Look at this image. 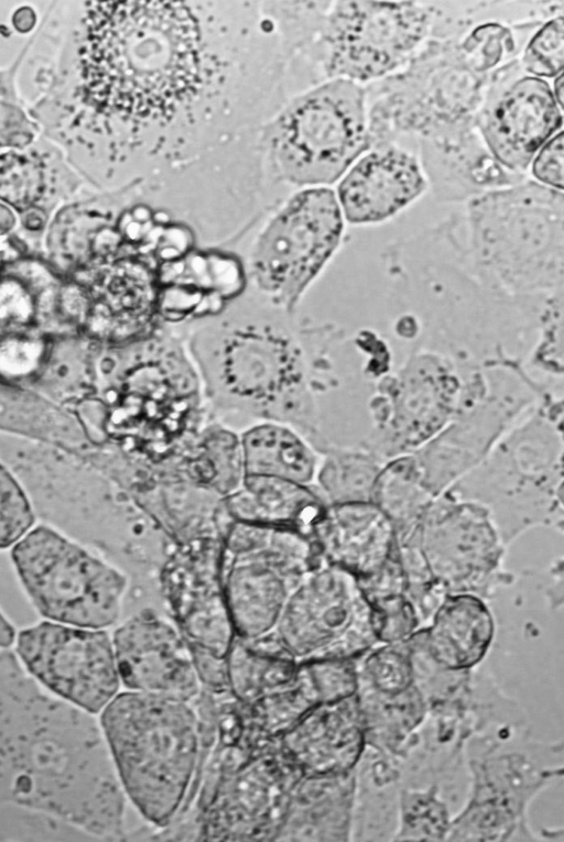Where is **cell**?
Returning a JSON list of instances; mask_svg holds the SVG:
<instances>
[{
	"label": "cell",
	"mask_w": 564,
	"mask_h": 842,
	"mask_svg": "<svg viewBox=\"0 0 564 842\" xmlns=\"http://www.w3.org/2000/svg\"><path fill=\"white\" fill-rule=\"evenodd\" d=\"M63 55L62 127L106 178L195 161L253 129L283 74L259 1L84 2Z\"/></svg>",
	"instance_id": "6da1fadb"
},
{
	"label": "cell",
	"mask_w": 564,
	"mask_h": 842,
	"mask_svg": "<svg viewBox=\"0 0 564 842\" xmlns=\"http://www.w3.org/2000/svg\"><path fill=\"white\" fill-rule=\"evenodd\" d=\"M127 797L95 714L54 696L0 652V806L121 840Z\"/></svg>",
	"instance_id": "7a4b0ae2"
},
{
	"label": "cell",
	"mask_w": 564,
	"mask_h": 842,
	"mask_svg": "<svg viewBox=\"0 0 564 842\" xmlns=\"http://www.w3.org/2000/svg\"><path fill=\"white\" fill-rule=\"evenodd\" d=\"M497 15L440 17L402 68L366 85L371 149L403 136L417 145H444L479 135L476 118L490 79L520 56L525 41L519 24Z\"/></svg>",
	"instance_id": "3957f363"
},
{
	"label": "cell",
	"mask_w": 564,
	"mask_h": 842,
	"mask_svg": "<svg viewBox=\"0 0 564 842\" xmlns=\"http://www.w3.org/2000/svg\"><path fill=\"white\" fill-rule=\"evenodd\" d=\"M386 265L414 327V347L458 368L527 364L549 297L516 298L484 285L437 225L388 247Z\"/></svg>",
	"instance_id": "277c9868"
},
{
	"label": "cell",
	"mask_w": 564,
	"mask_h": 842,
	"mask_svg": "<svg viewBox=\"0 0 564 842\" xmlns=\"http://www.w3.org/2000/svg\"><path fill=\"white\" fill-rule=\"evenodd\" d=\"M442 221L463 262L490 289L516 298L563 293V192L527 178L469 198Z\"/></svg>",
	"instance_id": "5b68a950"
},
{
	"label": "cell",
	"mask_w": 564,
	"mask_h": 842,
	"mask_svg": "<svg viewBox=\"0 0 564 842\" xmlns=\"http://www.w3.org/2000/svg\"><path fill=\"white\" fill-rule=\"evenodd\" d=\"M99 724L127 799L153 829L171 824L200 763L192 701L126 690L102 709Z\"/></svg>",
	"instance_id": "8992f818"
},
{
	"label": "cell",
	"mask_w": 564,
	"mask_h": 842,
	"mask_svg": "<svg viewBox=\"0 0 564 842\" xmlns=\"http://www.w3.org/2000/svg\"><path fill=\"white\" fill-rule=\"evenodd\" d=\"M563 395H549L445 493L486 507L507 547L525 531H563Z\"/></svg>",
	"instance_id": "52a82bcc"
},
{
	"label": "cell",
	"mask_w": 564,
	"mask_h": 842,
	"mask_svg": "<svg viewBox=\"0 0 564 842\" xmlns=\"http://www.w3.org/2000/svg\"><path fill=\"white\" fill-rule=\"evenodd\" d=\"M261 146L280 179L335 183L371 149L366 86L333 78L310 89L265 125Z\"/></svg>",
	"instance_id": "ba28073f"
},
{
	"label": "cell",
	"mask_w": 564,
	"mask_h": 842,
	"mask_svg": "<svg viewBox=\"0 0 564 842\" xmlns=\"http://www.w3.org/2000/svg\"><path fill=\"white\" fill-rule=\"evenodd\" d=\"M34 608L57 623L106 630L120 619L128 575L47 525L21 538L11 553Z\"/></svg>",
	"instance_id": "9c48e42d"
},
{
	"label": "cell",
	"mask_w": 564,
	"mask_h": 842,
	"mask_svg": "<svg viewBox=\"0 0 564 842\" xmlns=\"http://www.w3.org/2000/svg\"><path fill=\"white\" fill-rule=\"evenodd\" d=\"M442 1H330L311 45L318 76L359 85L402 68L432 35Z\"/></svg>",
	"instance_id": "30bf717a"
},
{
	"label": "cell",
	"mask_w": 564,
	"mask_h": 842,
	"mask_svg": "<svg viewBox=\"0 0 564 842\" xmlns=\"http://www.w3.org/2000/svg\"><path fill=\"white\" fill-rule=\"evenodd\" d=\"M465 405L457 364L433 350L413 347L404 362L381 376L369 403L372 429L361 448L386 462L421 448Z\"/></svg>",
	"instance_id": "8fae6325"
},
{
	"label": "cell",
	"mask_w": 564,
	"mask_h": 842,
	"mask_svg": "<svg viewBox=\"0 0 564 842\" xmlns=\"http://www.w3.org/2000/svg\"><path fill=\"white\" fill-rule=\"evenodd\" d=\"M210 356L208 372L218 402L313 429V404L296 350L282 333L254 325L230 329Z\"/></svg>",
	"instance_id": "7c38bea8"
},
{
	"label": "cell",
	"mask_w": 564,
	"mask_h": 842,
	"mask_svg": "<svg viewBox=\"0 0 564 842\" xmlns=\"http://www.w3.org/2000/svg\"><path fill=\"white\" fill-rule=\"evenodd\" d=\"M411 547L444 597L485 595L512 581L503 569L505 544L486 507L447 493L436 496L401 539Z\"/></svg>",
	"instance_id": "4fadbf2b"
},
{
	"label": "cell",
	"mask_w": 564,
	"mask_h": 842,
	"mask_svg": "<svg viewBox=\"0 0 564 842\" xmlns=\"http://www.w3.org/2000/svg\"><path fill=\"white\" fill-rule=\"evenodd\" d=\"M488 389L470 409L411 452L426 489L438 496L473 470L496 442L541 400L549 386L527 368L487 369Z\"/></svg>",
	"instance_id": "5bb4252c"
},
{
	"label": "cell",
	"mask_w": 564,
	"mask_h": 842,
	"mask_svg": "<svg viewBox=\"0 0 564 842\" xmlns=\"http://www.w3.org/2000/svg\"><path fill=\"white\" fill-rule=\"evenodd\" d=\"M272 633L297 664L344 659L349 647L377 638L357 579L326 562L291 590Z\"/></svg>",
	"instance_id": "9a60e30c"
},
{
	"label": "cell",
	"mask_w": 564,
	"mask_h": 842,
	"mask_svg": "<svg viewBox=\"0 0 564 842\" xmlns=\"http://www.w3.org/2000/svg\"><path fill=\"white\" fill-rule=\"evenodd\" d=\"M15 653L44 689L88 713H100L119 692L112 639L106 630L43 621L19 632Z\"/></svg>",
	"instance_id": "2e32d148"
},
{
	"label": "cell",
	"mask_w": 564,
	"mask_h": 842,
	"mask_svg": "<svg viewBox=\"0 0 564 842\" xmlns=\"http://www.w3.org/2000/svg\"><path fill=\"white\" fill-rule=\"evenodd\" d=\"M344 217L336 194L311 187L294 195L260 236L253 271L260 285L286 298L296 297L338 249Z\"/></svg>",
	"instance_id": "e0dca14e"
},
{
	"label": "cell",
	"mask_w": 564,
	"mask_h": 842,
	"mask_svg": "<svg viewBox=\"0 0 564 842\" xmlns=\"http://www.w3.org/2000/svg\"><path fill=\"white\" fill-rule=\"evenodd\" d=\"M302 777L278 740L215 785L195 814L199 841H274L291 792Z\"/></svg>",
	"instance_id": "ac0fdd59"
},
{
	"label": "cell",
	"mask_w": 564,
	"mask_h": 842,
	"mask_svg": "<svg viewBox=\"0 0 564 842\" xmlns=\"http://www.w3.org/2000/svg\"><path fill=\"white\" fill-rule=\"evenodd\" d=\"M476 129L501 166L524 175L538 150L563 130V108L550 84L527 75L517 57L492 75Z\"/></svg>",
	"instance_id": "d6986e66"
},
{
	"label": "cell",
	"mask_w": 564,
	"mask_h": 842,
	"mask_svg": "<svg viewBox=\"0 0 564 842\" xmlns=\"http://www.w3.org/2000/svg\"><path fill=\"white\" fill-rule=\"evenodd\" d=\"M160 584L173 621L191 647L225 657L236 637L223 589L220 535L171 543Z\"/></svg>",
	"instance_id": "ffe728a7"
},
{
	"label": "cell",
	"mask_w": 564,
	"mask_h": 842,
	"mask_svg": "<svg viewBox=\"0 0 564 842\" xmlns=\"http://www.w3.org/2000/svg\"><path fill=\"white\" fill-rule=\"evenodd\" d=\"M127 690L194 700L202 691L191 647L174 621L153 608L126 619L111 635Z\"/></svg>",
	"instance_id": "44dd1931"
},
{
	"label": "cell",
	"mask_w": 564,
	"mask_h": 842,
	"mask_svg": "<svg viewBox=\"0 0 564 842\" xmlns=\"http://www.w3.org/2000/svg\"><path fill=\"white\" fill-rule=\"evenodd\" d=\"M427 188L417 156L390 144L362 154L345 173L336 198L344 220L375 225L393 218Z\"/></svg>",
	"instance_id": "7402d4cb"
},
{
	"label": "cell",
	"mask_w": 564,
	"mask_h": 842,
	"mask_svg": "<svg viewBox=\"0 0 564 842\" xmlns=\"http://www.w3.org/2000/svg\"><path fill=\"white\" fill-rule=\"evenodd\" d=\"M316 537L324 562L357 581L377 576L399 548L391 522L371 502L328 504Z\"/></svg>",
	"instance_id": "603a6c76"
},
{
	"label": "cell",
	"mask_w": 564,
	"mask_h": 842,
	"mask_svg": "<svg viewBox=\"0 0 564 842\" xmlns=\"http://www.w3.org/2000/svg\"><path fill=\"white\" fill-rule=\"evenodd\" d=\"M352 712L347 697L315 706L278 739L280 750L302 776L346 773L357 747Z\"/></svg>",
	"instance_id": "cb8c5ba5"
},
{
	"label": "cell",
	"mask_w": 564,
	"mask_h": 842,
	"mask_svg": "<svg viewBox=\"0 0 564 842\" xmlns=\"http://www.w3.org/2000/svg\"><path fill=\"white\" fill-rule=\"evenodd\" d=\"M223 504L232 521L289 528L316 539L328 506L315 484L264 475H245Z\"/></svg>",
	"instance_id": "d4e9b609"
},
{
	"label": "cell",
	"mask_w": 564,
	"mask_h": 842,
	"mask_svg": "<svg viewBox=\"0 0 564 842\" xmlns=\"http://www.w3.org/2000/svg\"><path fill=\"white\" fill-rule=\"evenodd\" d=\"M345 774L302 776L291 792L274 841L340 840L347 806Z\"/></svg>",
	"instance_id": "484cf974"
},
{
	"label": "cell",
	"mask_w": 564,
	"mask_h": 842,
	"mask_svg": "<svg viewBox=\"0 0 564 842\" xmlns=\"http://www.w3.org/2000/svg\"><path fill=\"white\" fill-rule=\"evenodd\" d=\"M245 475H264L313 484L318 452L297 433L278 423L257 425L240 438Z\"/></svg>",
	"instance_id": "4316f807"
},
{
	"label": "cell",
	"mask_w": 564,
	"mask_h": 842,
	"mask_svg": "<svg viewBox=\"0 0 564 842\" xmlns=\"http://www.w3.org/2000/svg\"><path fill=\"white\" fill-rule=\"evenodd\" d=\"M230 693L250 703L289 685L299 664L272 632L251 639L235 637L227 654Z\"/></svg>",
	"instance_id": "83f0119b"
},
{
	"label": "cell",
	"mask_w": 564,
	"mask_h": 842,
	"mask_svg": "<svg viewBox=\"0 0 564 842\" xmlns=\"http://www.w3.org/2000/svg\"><path fill=\"white\" fill-rule=\"evenodd\" d=\"M492 619L475 594H449L435 611L433 625L425 630L435 650L455 659H477L492 635Z\"/></svg>",
	"instance_id": "f1b7e54d"
},
{
	"label": "cell",
	"mask_w": 564,
	"mask_h": 842,
	"mask_svg": "<svg viewBox=\"0 0 564 842\" xmlns=\"http://www.w3.org/2000/svg\"><path fill=\"white\" fill-rule=\"evenodd\" d=\"M175 471L185 480L226 497L245 478L240 439L225 429H209L181 455Z\"/></svg>",
	"instance_id": "f546056e"
},
{
	"label": "cell",
	"mask_w": 564,
	"mask_h": 842,
	"mask_svg": "<svg viewBox=\"0 0 564 842\" xmlns=\"http://www.w3.org/2000/svg\"><path fill=\"white\" fill-rule=\"evenodd\" d=\"M435 497L424 485L413 455L406 453L382 464L370 502L391 522L399 540L415 526Z\"/></svg>",
	"instance_id": "4dcf8cb0"
},
{
	"label": "cell",
	"mask_w": 564,
	"mask_h": 842,
	"mask_svg": "<svg viewBox=\"0 0 564 842\" xmlns=\"http://www.w3.org/2000/svg\"><path fill=\"white\" fill-rule=\"evenodd\" d=\"M321 455L315 485L327 504L370 502L371 489L383 462L364 448L328 446Z\"/></svg>",
	"instance_id": "1f68e13d"
},
{
	"label": "cell",
	"mask_w": 564,
	"mask_h": 842,
	"mask_svg": "<svg viewBox=\"0 0 564 842\" xmlns=\"http://www.w3.org/2000/svg\"><path fill=\"white\" fill-rule=\"evenodd\" d=\"M45 163L34 154L14 151L0 155V199L19 210H29L47 188Z\"/></svg>",
	"instance_id": "d6a6232c"
},
{
	"label": "cell",
	"mask_w": 564,
	"mask_h": 842,
	"mask_svg": "<svg viewBox=\"0 0 564 842\" xmlns=\"http://www.w3.org/2000/svg\"><path fill=\"white\" fill-rule=\"evenodd\" d=\"M519 59L523 72L533 77L555 78L563 74L564 13L550 17L532 32Z\"/></svg>",
	"instance_id": "836d02e7"
},
{
	"label": "cell",
	"mask_w": 564,
	"mask_h": 842,
	"mask_svg": "<svg viewBox=\"0 0 564 842\" xmlns=\"http://www.w3.org/2000/svg\"><path fill=\"white\" fill-rule=\"evenodd\" d=\"M35 521L33 506L11 469L0 461V549L17 543Z\"/></svg>",
	"instance_id": "e575fe53"
},
{
	"label": "cell",
	"mask_w": 564,
	"mask_h": 842,
	"mask_svg": "<svg viewBox=\"0 0 564 842\" xmlns=\"http://www.w3.org/2000/svg\"><path fill=\"white\" fill-rule=\"evenodd\" d=\"M0 74V144L23 147L33 138V129L20 110L12 102L11 85L8 77Z\"/></svg>",
	"instance_id": "d590c367"
},
{
	"label": "cell",
	"mask_w": 564,
	"mask_h": 842,
	"mask_svg": "<svg viewBox=\"0 0 564 842\" xmlns=\"http://www.w3.org/2000/svg\"><path fill=\"white\" fill-rule=\"evenodd\" d=\"M533 181L563 192L564 135L563 130L549 139L535 153L531 163Z\"/></svg>",
	"instance_id": "8d00e7d4"
},
{
	"label": "cell",
	"mask_w": 564,
	"mask_h": 842,
	"mask_svg": "<svg viewBox=\"0 0 564 842\" xmlns=\"http://www.w3.org/2000/svg\"><path fill=\"white\" fill-rule=\"evenodd\" d=\"M191 652L202 688L210 692L228 691L227 656L219 657L198 647H191Z\"/></svg>",
	"instance_id": "74e56055"
},
{
	"label": "cell",
	"mask_w": 564,
	"mask_h": 842,
	"mask_svg": "<svg viewBox=\"0 0 564 842\" xmlns=\"http://www.w3.org/2000/svg\"><path fill=\"white\" fill-rule=\"evenodd\" d=\"M35 18L34 13L29 8H22L14 13L13 24L20 32H28L33 28Z\"/></svg>",
	"instance_id": "f35d334b"
},
{
	"label": "cell",
	"mask_w": 564,
	"mask_h": 842,
	"mask_svg": "<svg viewBox=\"0 0 564 842\" xmlns=\"http://www.w3.org/2000/svg\"><path fill=\"white\" fill-rule=\"evenodd\" d=\"M15 639V631L12 624L0 611V649L9 647Z\"/></svg>",
	"instance_id": "ab89813d"
},
{
	"label": "cell",
	"mask_w": 564,
	"mask_h": 842,
	"mask_svg": "<svg viewBox=\"0 0 564 842\" xmlns=\"http://www.w3.org/2000/svg\"><path fill=\"white\" fill-rule=\"evenodd\" d=\"M15 225V217L12 211L0 203V236L9 232Z\"/></svg>",
	"instance_id": "60d3db41"
},
{
	"label": "cell",
	"mask_w": 564,
	"mask_h": 842,
	"mask_svg": "<svg viewBox=\"0 0 564 842\" xmlns=\"http://www.w3.org/2000/svg\"><path fill=\"white\" fill-rule=\"evenodd\" d=\"M553 83L552 92L558 106L563 108V74L556 76Z\"/></svg>",
	"instance_id": "b9f144b4"
}]
</instances>
